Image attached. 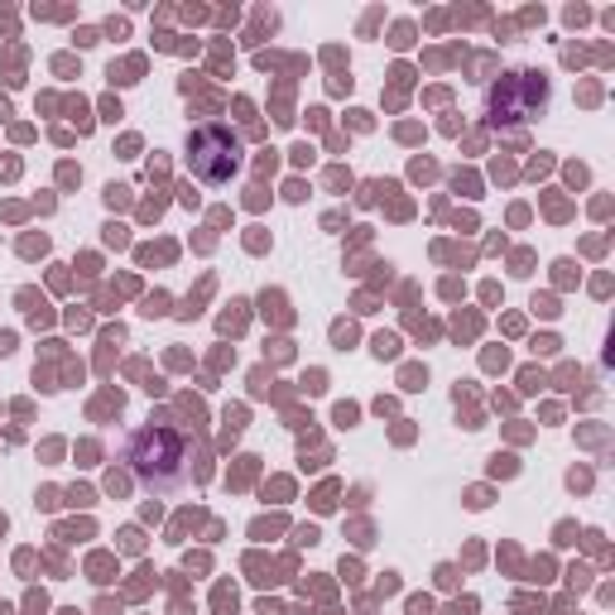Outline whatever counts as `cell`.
I'll use <instances>...</instances> for the list:
<instances>
[{
  "label": "cell",
  "instance_id": "1",
  "mask_svg": "<svg viewBox=\"0 0 615 615\" xmlns=\"http://www.w3.org/2000/svg\"><path fill=\"white\" fill-rule=\"evenodd\" d=\"M125 466L154 495H168L188 481V438L168 424H145L125 442Z\"/></svg>",
  "mask_w": 615,
  "mask_h": 615
},
{
  "label": "cell",
  "instance_id": "2",
  "mask_svg": "<svg viewBox=\"0 0 615 615\" xmlns=\"http://www.w3.org/2000/svg\"><path fill=\"white\" fill-rule=\"evenodd\" d=\"M548 111V77L543 73H505L501 83L486 91V125L501 135L534 125Z\"/></svg>",
  "mask_w": 615,
  "mask_h": 615
},
{
  "label": "cell",
  "instance_id": "3",
  "mask_svg": "<svg viewBox=\"0 0 615 615\" xmlns=\"http://www.w3.org/2000/svg\"><path fill=\"white\" fill-rule=\"evenodd\" d=\"M188 168H193V178L212 183V188L217 183H231L245 168V140L231 125L207 121L188 135Z\"/></svg>",
  "mask_w": 615,
  "mask_h": 615
}]
</instances>
